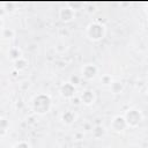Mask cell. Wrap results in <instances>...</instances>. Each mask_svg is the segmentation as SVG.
Listing matches in <instances>:
<instances>
[{
  "mask_svg": "<svg viewBox=\"0 0 148 148\" xmlns=\"http://www.w3.org/2000/svg\"><path fill=\"white\" fill-rule=\"evenodd\" d=\"M34 110L37 113H45L51 108V99L47 95H38L34 99Z\"/></svg>",
  "mask_w": 148,
  "mask_h": 148,
  "instance_id": "1",
  "label": "cell"
},
{
  "mask_svg": "<svg viewBox=\"0 0 148 148\" xmlns=\"http://www.w3.org/2000/svg\"><path fill=\"white\" fill-rule=\"evenodd\" d=\"M88 36L94 39V40H98L104 36V27L98 24V23H92L89 25L88 28Z\"/></svg>",
  "mask_w": 148,
  "mask_h": 148,
  "instance_id": "2",
  "label": "cell"
},
{
  "mask_svg": "<svg viewBox=\"0 0 148 148\" xmlns=\"http://www.w3.org/2000/svg\"><path fill=\"white\" fill-rule=\"evenodd\" d=\"M141 113L136 110H130L127 111L126 113V117H125V121L127 125L130 126H136L139 125V123L141 121Z\"/></svg>",
  "mask_w": 148,
  "mask_h": 148,
  "instance_id": "3",
  "label": "cell"
},
{
  "mask_svg": "<svg viewBox=\"0 0 148 148\" xmlns=\"http://www.w3.org/2000/svg\"><path fill=\"white\" fill-rule=\"evenodd\" d=\"M111 126H112V128H113L114 131L120 132V131L125 130V127L127 126V124H126V121H125V118H124V117L117 116V117H116V118L112 120Z\"/></svg>",
  "mask_w": 148,
  "mask_h": 148,
  "instance_id": "4",
  "label": "cell"
},
{
  "mask_svg": "<svg viewBox=\"0 0 148 148\" xmlns=\"http://www.w3.org/2000/svg\"><path fill=\"white\" fill-rule=\"evenodd\" d=\"M97 73V68L94 65H86L82 69V74L86 79H92Z\"/></svg>",
  "mask_w": 148,
  "mask_h": 148,
  "instance_id": "5",
  "label": "cell"
},
{
  "mask_svg": "<svg viewBox=\"0 0 148 148\" xmlns=\"http://www.w3.org/2000/svg\"><path fill=\"white\" fill-rule=\"evenodd\" d=\"M74 92H75V87L72 84V83H65L62 87H61V95L64 97H73L74 96Z\"/></svg>",
  "mask_w": 148,
  "mask_h": 148,
  "instance_id": "6",
  "label": "cell"
},
{
  "mask_svg": "<svg viewBox=\"0 0 148 148\" xmlns=\"http://www.w3.org/2000/svg\"><path fill=\"white\" fill-rule=\"evenodd\" d=\"M73 15H74V13H73V10L71 8H62L60 10V18L62 21H65V22L71 21L73 18Z\"/></svg>",
  "mask_w": 148,
  "mask_h": 148,
  "instance_id": "7",
  "label": "cell"
},
{
  "mask_svg": "<svg viewBox=\"0 0 148 148\" xmlns=\"http://www.w3.org/2000/svg\"><path fill=\"white\" fill-rule=\"evenodd\" d=\"M81 98H82V102H83L84 104H91V103L94 102V94H92V91H90V90H86V91L82 94Z\"/></svg>",
  "mask_w": 148,
  "mask_h": 148,
  "instance_id": "8",
  "label": "cell"
},
{
  "mask_svg": "<svg viewBox=\"0 0 148 148\" xmlns=\"http://www.w3.org/2000/svg\"><path fill=\"white\" fill-rule=\"evenodd\" d=\"M9 126V123L5 118H0V134H5L7 132V128Z\"/></svg>",
  "mask_w": 148,
  "mask_h": 148,
  "instance_id": "9",
  "label": "cell"
},
{
  "mask_svg": "<svg viewBox=\"0 0 148 148\" xmlns=\"http://www.w3.org/2000/svg\"><path fill=\"white\" fill-rule=\"evenodd\" d=\"M62 120L66 123V124H71L73 120H74V113L71 112V111H67L62 114Z\"/></svg>",
  "mask_w": 148,
  "mask_h": 148,
  "instance_id": "10",
  "label": "cell"
},
{
  "mask_svg": "<svg viewBox=\"0 0 148 148\" xmlns=\"http://www.w3.org/2000/svg\"><path fill=\"white\" fill-rule=\"evenodd\" d=\"M25 66H27V61L24 60V59H22V58H20V59H17V60H15V68L16 69H23V68H25Z\"/></svg>",
  "mask_w": 148,
  "mask_h": 148,
  "instance_id": "11",
  "label": "cell"
},
{
  "mask_svg": "<svg viewBox=\"0 0 148 148\" xmlns=\"http://www.w3.org/2000/svg\"><path fill=\"white\" fill-rule=\"evenodd\" d=\"M111 89L113 92H120L123 89V84L120 82H111Z\"/></svg>",
  "mask_w": 148,
  "mask_h": 148,
  "instance_id": "12",
  "label": "cell"
},
{
  "mask_svg": "<svg viewBox=\"0 0 148 148\" xmlns=\"http://www.w3.org/2000/svg\"><path fill=\"white\" fill-rule=\"evenodd\" d=\"M92 134H94L95 138H101L104 134V128L102 126H97L92 130Z\"/></svg>",
  "mask_w": 148,
  "mask_h": 148,
  "instance_id": "13",
  "label": "cell"
},
{
  "mask_svg": "<svg viewBox=\"0 0 148 148\" xmlns=\"http://www.w3.org/2000/svg\"><path fill=\"white\" fill-rule=\"evenodd\" d=\"M9 56H10V58H12V59L17 60V59H20V58H21V52L18 51V49H12V50H10V52H9Z\"/></svg>",
  "mask_w": 148,
  "mask_h": 148,
  "instance_id": "14",
  "label": "cell"
},
{
  "mask_svg": "<svg viewBox=\"0 0 148 148\" xmlns=\"http://www.w3.org/2000/svg\"><path fill=\"white\" fill-rule=\"evenodd\" d=\"M13 35H14L13 30H10V29H5V30H3V37L10 38V37H13Z\"/></svg>",
  "mask_w": 148,
  "mask_h": 148,
  "instance_id": "15",
  "label": "cell"
},
{
  "mask_svg": "<svg viewBox=\"0 0 148 148\" xmlns=\"http://www.w3.org/2000/svg\"><path fill=\"white\" fill-rule=\"evenodd\" d=\"M102 82H103L104 84H110V83H111V77L108 76V75H105V76L102 77Z\"/></svg>",
  "mask_w": 148,
  "mask_h": 148,
  "instance_id": "16",
  "label": "cell"
},
{
  "mask_svg": "<svg viewBox=\"0 0 148 148\" xmlns=\"http://www.w3.org/2000/svg\"><path fill=\"white\" fill-rule=\"evenodd\" d=\"M69 83H72L73 86H74V84H77V83H79V77H77L76 75L72 76V77H71V82H69Z\"/></svg>",
  "mask_w": 148,
  "mask_h": 148,
  "instance_id": "17",
  "label": "cell"
},
{
  "mask_svg": "<svg viewBox=\"0 0 148 148\" xmlns=\"http://www.w3.org/2000/svg\"><path fill=\"white\" fill-rule=\"evenodd\" d=\"M15 148H29V146L25 143V142H20L15 146Z\"/></svg>",
  "mask_w": 148,
  "mask_h": 148,
  "instance_id": "18",
  "label": "cell"
},
{
  "mask_svg": "<svg viewBox=\"0 0 148 148\" xmlns=\"http://www.w3.org/2000/svg\"><path fill=\"white\" fill-rule=\"evenodd\" d=\"M2 27V21H1V18H0V28Z\"/></svg>",
  "mask_w": 148,
  "mask_h": 148,
  "instance_id": "19",
  "label": "cell"
},
{
  "mask_svg": "<svg viewBox=\"0 0 148 148\" xmlns=\"http://www.w3.org/2000/svg\"><path fill=\"white\" fill-rule=\"evenodd\" d=\"M108 148H109V147H108Z\"/></svg>",
  "mask_w": 148,
  "mask_h": 148,
  "instance_id": "20",
  "label": "cell"
}]
</instances>
